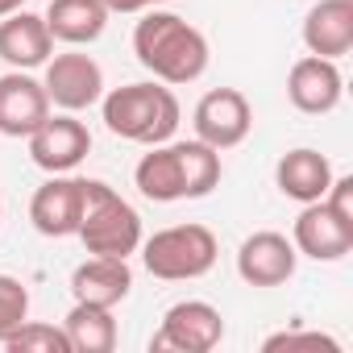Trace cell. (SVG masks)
I'll list each match as a JSON object with an SVG mask.
<instances>
[{
    "label": "cell",
    "mask_w": 353,
    "mask_h": 353,
    "mask_svg": "<svg viewBox=\"0 0 353 353\" xmlns=\"http://www.w3.org/2000/svg\"><path fill=\"white\" fill-rule=\"evenodd\" d=\"M221 150L196 141H162L141 154L133 166V183L154 204H179V200H204L221 188Z\"/></svg>",
    "instance_id": "obj_1"
},
{
    "label": "cell",
    "mask_w": 353,
    "mask_h": 353,
    "mask_svg": "<svg viewBox=\"0 0 353 353\" xmlns=\"http://www.w3.org/2000/svg\"><path fill=\"white\" fill-rule=\"evenodd\" d=\"M133 54L137 63L166 88L196 83L208 71V38L179 13L145 9L133 26Z\"/></svg>",
    "instance_id": "obj_2"
},
{
    "label": "cell",
    "mask_w": 353,
    "mask_h": 353,
    "mask_svg": "<svg viewBox=\"0 0 353 353\" xmlns=\"http://www.w3.org/2000/svg\"><path fill=\"white\" fill-rule=\"evenodd\" d=\"M100 117L104 129L121 141H137V145H162L174 137L183 121V108L174 100V92L158 79L145 83H125L100 96Z\"/></svg>",
    "instance_id": "obj_3"
},
{
    "label": "cell",
    "mask_w": 353,
    "mask_h": 353,
    "mask_svg": "<svg viewBox=\"0 0 353 353\" xmlns=\"http://www.w3.org/2000/svg\"><path fill=\"white\" fill-rule=\"evenodd\" d=\"M141 266L162 279V283H192V279H204L216 258H221V245H216V233L208 225H170V229H158L154 237H141Z\"/></svg>",
    "instance_id": "obj_4"
},
{
    "label": "cell",
    "mask_w": 353,
    "mask_h": 353,
    "mask_svg": "<svg viewBox=\"0 0 353 353\" xmlns=\"http://www.w3.org/2000/svg\"><path fill=\"white\" fill-rule=\"evenodd\" d=\"M88 254H100V258H129L137 254L141 245V216L137 208L117 196L108 183L100 179H88V200H83V221H79V233Z\"/></svg>",
    "instance_id": "obj_5"
},
{
    "label": "cell",
    "mask_w": 353,
    "mask_h": 353,
    "mask_svg": "<svg viewBox=\"0 0 353 353\" xmlns=\"http://www.w3.org/2000/svg\"><path fill=\"white\" fill-rule=\"evenodd\" d=\"M225 341V320L204 299H179L162 312L158 332L150 336V353H212Z\"/></svg>",
    "instance_id": "obj_6"
},
{
    "label": "cell",
    "mask_w": 353,
    "mask_h": 353,
    "mask_svg": "<svg viewBox=\"0 0 353 353\" xmlns=\"http://www.w3.org/2000/svg\"><path fill=\"white\" fill-rule=\"evenodd\" d=\"M192 125H196V137L212 150H233L250 137L254 129V108L245 100V92L237 88H212L200 96L196 112H192Z\"/></svg>",
    "instance_id": "obj_7"
},
{
    "label": "cell",
    "mask_w": 353,
    "mask_h": 353,
    "mask_svg": "<svg viewBox=\"0 0 353 353\" xmlns=\"http://www.w3.org/2000/svg\"><path fill=\"white\" fill-rule=\"evenodd\" d=\"M42 88H46V96H50L54 108H63V112H83V108L100 104V96H104V67H100L92 54H79V50H71V54H50Z\"/></svg>",
    "instance_id": "obj_8"
},
{
    "label": "cell",
    "mask_w": 353,
    "mask_h": 353,
    "mask_svg": "<svg viewBox=\"0 0 353 353\" xmlns=\"http://www.w3.org/2000/svg\"><path fill=\"white\" fill-rule=\"evenodd\" d=\"M26 141H30L34 166H42L46 174H71L92 154V133H88L83 121H75V112L46 117Z\"/></svg>",
    "instance_id": "obj_9"
},
{
    "label": "cell",
    "mask_w": 353,
    "mask_h": 353,
    "mask_svg": "<svg viewBox=\"0 0 353 353\" xmlns=\"http://www.w3.org/2000/svg\"><path fill=\"white\" fill-rule=\"evenodd\" d=\"M83 200H88V179L50 174L30 200V221L42 237H75L83 221Z\"/></svg>",
    "instance_id": "obj_10"
},
{
    "label": "cell",
    "mask_w": 353,
    "mask_h": 353,
    "mask_svg": "<svg viewBox=\"0 0 353 353\" xmlns=\"http://www.w3.org/2000/svg\"><path fill=\"white\" fill-rule=\"evenodd\" d=\"M291 245H295V254H303L312 262H341L353 250V225L341 221L324 200H316V204H303V212L295 216Z\"/></svg>",
    "instance_id": "obj_11"
},
{
    "label": "cell",
    "mask_w": 353,
    "mask_h": 353,
    "mask_svg": "<svg viewBox=\"0 0 353 353\" xmlns=\"http://www.w3.org/2000/svg\"><path fill=\"white\" fill-rule=\"evenodd\" d=\"M50 117V96L30 71L0 75V137H30Z\"/></svg>",
    "instance_id": "obj_12"
},
{
    "label": "cell",
    "mask_w": 353,
    "mask_h": 353,
    "mask_svg": "<svg viewBox=\"0 0 353 353\" xmlns=\"http://www.w3.org/2000/svg\"><path fill=\"white\" fill-rule=\"evenodd\" d=\"M345 96V79L336 71V59H320V54H303L291 75H287V100L307 112V117H324L341 104Z\"/></svg>",
    "instance_id": "obj_13"
},
{
    "label": "cell",
    "mask_w": 353,
    "mask_h": 353,
    "mask_svg": "<svg viewBox=\"0 0 353 353\" xmlns=\"http://www.w3.org/2000/svg\"><path fill=\"white\" fill-rule=\"evenodd\" d=\"M295 245L274 233V229H262V233H250L237 250V274L250 283V287H283L291 274H295Z\"/></svg>",
    "instance_id": "obj_14"
},
{
    "label": "cell",
    "mask_w": 353,
    "mask_h": 353,
    "mask_svg": "<svg viewBox=\"0 0 353 353\" xmlns=\"http://www.w3.org/2000/svg\"><path fill=\"white\" fill-rule=\"evenodd\" d=\"M50 54H54V38L46 30V17L26 13V9L0 17V63H9V71L46 67Z\"/></svg>",
    "instance_id": "obj_15"
},
{
    "label": "cell",
    "mask_w": 353,
    "mask_h": 353,
    "mask_svg": "<svg viewBox=\"0 0 353 353\" xmlns=\"http://www.w3.org/2000/svg\"><path fill=\"white\" fill-rule=\"evenodd\" d=\"M129 291H133L129 258H100V254H92L88 262H79V266L71 270V295H75L79 303L117 307Z\"/></svg>",
    "instance_id": "obj_16"
},
{
    "label": "cell",
    "mask_w": 353,
    "mask_h": 353,
    "mask_svg": "<svg viewBox=\"0 0 353 353\" xmlns=\"http://www.w3.org/2000/svg\"><path fill=\"white\" fill-rule=\"evenodd\" d=\"M303 46L320 59H345L353 50V0H320L303 17Z\"/></svg>",
    "instance_id": "obj_17"
},
{
    "label": "cell",
    "mask_w": 353,
    "mask_h": 353,
    "mask_svg": "<svg viewBox=\"0 0 353 353\" xmlns=\"http://www.w3.org/2000/svg\"><path fill=\"white\" fill-rule=\"evenodd\" d=\"M274 183H279V192H283L287 200H295V204H316V200H324V192H328V183H332V162H328L320 150H307V145L287 150V154L279 158V166H274Z\"/></svg>",
    "instance_id": "obj_18"
},
{
    "label": "cell",
    "mask_w": 353,
    "mask_h": 353,
    "mask_svg": "<svg viewBox=\"0 0 353 353\" xmlns=\"http://www.w3.org/2000/svg\"><path fill=\"white\" fill-rule=\"evenodd\" d=\"M46 30L54 42L67 46H88L104 34L108 26V5L104 0H50V9L42 13Z\"/></svg>",
    "instance_id": "obj_19"
},
{
    "label": "cell",
    "mask_w": 353,
    "mask_h": 353,
    "mask_svg": "<svg viewBox=\"0 0 353 353\" xmlns=\"http://www.w3.org/2000/svg\"><path fill=\"white\" fill-rule=\"evenodd\" d=\"M63 332L71 341V353H112L117 349V320L112 307H96V303H79L67 312Z\"/></svg>",
    "instance_id": "obj_20"
},
{
    "label": "cell",
    "mask_w": 353,
    "mask_h": 353,
    "mask_svg": "<svg viewBox=\"0 0 353 353\" xmlns=\"http://www.w3.org/2000/svg\"><path fill=\"white\" fill-rule=\"evenodd\" d=\"M9 353H71V341L63 328L54 324H42V320H26L9 341H5Z\"/></svg>",
    "instance_id": "obj_21"
},
{
    "label": "cell",
    "mask_w": 353,
    "mask_h": 353,
    "mask_svg": "<svg viewBox=\"0 0 353 353\" xmlns=\"http://www.w3.org/2000/svg\"><path fill=\"white\" fill-rule=\"evenodd\" d=\"M30 320V291L21 279L0 274V345H5L21 324Z\"/></svg>",
    "instance_id": "obj_22"
},
{
    "label": "cell",
    "mask_w": 353,
    "mask_h": 353,
    "mask_svg": "<svg viewBox=\"0 0 353 353\" xmlns=\"http://www.w3.org/2000/svg\"><path fill=\"white\" fill-rule=\"evenodd\" d=\"M266 353H274V349H341V341L336 336H324V332H274V336H266V345H262Z\"/></svg>",
    "instance_id": "obj_23"
},
{
    "label": "cell",
    "mask_w": 353,
    "mask_h": 353,
    "mask_svg": "<svg viewBox=\"0 0 353 353\" xmlns=\"http://www.w3.org/2000/svg\"><path fill=\"white\" fill-rule=\"evenodd\" d=\"M324 204L341 216V221H349L353 225V174H332V183H328V192H324Z\"/></svg>",
    "instance_id": "obj_24"
},
{
    "label": "cell",
    "mask_w": 353,
    "mask_h": 353,
    "mask_svg": "<svg viewBox=\"0 0 353 353\" xmlns=\"http://www.w3.org/2000/svg\"><path fill=\"white\" fill-rule=\"evenodd\" d=\"M108 13H145V9H162L166 0H104Z\"/></svg>",
    "instance_id": "obj_25"
},
{
    "label": "cell",
    "mask_w": 353,
    "mask_h": 353,
    "mask_svg": "<svg viewBox=\"0 0 353 353\" xmlns=\"http://www.w3.org/2000/svg\"><path fill=\"white\" fill-rule=\"evenodd\" d=\"M26 5V0H0V17H9V13H17Z\"/></svg>",
    "instance_id": "obj_26"
},
{
    "label": "cell",
    "mask_w": 353,
    "mask_h": 353,
    "mask_svg": "<svg viewBox=\"0 0 353 353\" xmlns=\"http://www.w3.org/2000/svg\"><path fill=\"white\" fill-rule=\"evenodd\" d=\"M0 216H5V204H0Z\"/></svg>",
    "instance_id": "obj_27"
}]
</instances>
